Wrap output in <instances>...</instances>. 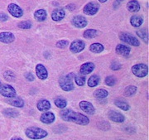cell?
<instances>
[{"instance_id":"1","label":"cell","mask_w":149,"mask_h":140,"mask_svg":"<svg viewBox=\"0 0 149 140\" xmlns=\"http://www.w3.org/2000/svg\"><path fill=\"white\" fill-rule=\"evenodd\" d=\"M60 115L61 118L65 121L72 122L80 125H87L90 123V119L87 116L68 109H63V110H61V112L60 113Z\"/></svg>"},{"instance_id":"2","label":"cell","mask_w":149,"mask_h":140,"mask_svg":"<svg viewBox=\"0 0 149 140\" xmlns=\"http://www.w3.org/2000/svg\"><path fill=\"white\" fill-rule=\"evenodd\" d=\"M25 134L28 139H42L47 136L48 133L46 130L41 128L30 127L26 129Z\"/></svg>"},{"instance_id":"3","label":"cell","mask_w":149,"mask_h":140,"mask_svg":"<svg viewBox=\"0 0 149 140\" xmlns=\"http://www.w3.org/2000/svg\"><path fill=\"white\" fill-rule=\"evenodd\" d=\"M74 75H74L73 73H70L69 75H63L60 78L59 85L64 91H70L74 89V83H73Z\"/></svg>"},{"instance_id":"4","label":"cell","mask_w":149,"mask_h":140,"mask_svg":"<svg viewBox=\"0 0 149 140\" xmlns=\"http://www.w3.org/2000/svg\"><path fill=\"white\" fill-rule=\"evenodd\" d=\"M132 71L137 77L143 78L148 75V66L145 64L134 65L132 67Z\"/></svg>"},{"instance_id":"5","label":"cell","mask_w":149,"mask_h":140,"mask_svg":"<svg viewBox=\"0 0 149 140\" xmlns=\"http://www.w3.org/2000/svg\"><path fill=\"white\" fill-rule=\"evenodd\" d=\"M119 38L122 42L128 43V44L133 46V47H139L140 45V42L139 41V39L132 36L131 34H128V33H124V32L120 33Z\"/></svg>"},{"instance_id":"6","label":"cell","mask_w":149,"mask_h":140,"mask_svg":"<svg viewBox=\"0 0 149 140\" xmlns=\"http://www.w3.org/2000/svg\"><path fill=\"white\" fill-rule=\"evenodd\" d=\"M0 95L7 98H13L16 96V91L9 85H2L0 87Z\"/></svg>"},{"instance_id":"7","label":"cell","mask_w":149,"mask_h":140,"mask_svg":"<svg viewBox=\"0 0 149 140\" xmlns=\"http://www.w3.org/2000/svg\"><path fill=\"white\" fill-rule=\"evenodd\" d=\"M99 8H100V5L97 3H95V2H91L89 3H87L86 5L85 6L84 8V13L87 15H95L97 13V12L99 11Z\"/></svg>"},{"instance_id":"8","label":"cell","mask_w":149,"mask_h":140,"mask_svg":"<svg viewBox=\"0 0 149 140\" xmlns=\"http://www.w3.org/2000/svg\"><path fill=\"white\" fill-rule=\"evenodd\" d=\"M85 47V44L81 40H75L70 46V50L72 53H79Z\"/></svg>"},{"instance_id":"9","label":"cell","mask_w":149,"mask_h":140,"mask_svg":"<svg viewBox=\"0 0 149 140\" xmlns=\"http://www.w3.org/2000/svg\"><path fill=\"white\" fill-rule=\"evenodd\" d=\"M8 10L12 16L15 17H21L23 15V11L18 5L15 3H11L8 7Z\"/></svg>"},{"instance_id":"10","label":"cell","mask_w":149,"mask_h":140,"mask_svg":"<svg viewBox=\"0 0 149 140\" xmlns=\"http://www.w3.org/2000/svg\"><path fill=\"white\" fill-rule=\"evenodd\" d=\"M72 24L77 28H84L87 26L88 22L82 16H75L72 18Z\"/></svg>"},{"instance_id":"11","label":"cell","mask_w":149,"mask_h":140,"mask_svg":"<svg viewBox=\"0 0 149 140\" xmlns=\"http://www.w3.org/2000/svg\"><path fill=\"white\" fill-rule=\"evenodd\" d=\"M108 116H109V118L110 120L114 121L116 123H123L125 120V118H124V116L122 114L118 113L117 111H113V110L109 111L108 113Z\"/></svg>"},{"instance_id":"12","label":"cell","mask_w":149,"mask_h":140,"mask_svg":"<svg viewBox=\"0 0 149 140\" xmlns=\"http://www.w3.org/2000/svg\"><path fill=\"white\" fill-rule=\"evenodd\" d=\"M36 74L37 77L41 80H46L48 77L47 70L42 64H37L36 66Z\"/></svg>"},{"instance_id":"13","label":"cell","mask_w":149,"mask_h":140,"mask_svg":"<svg viewBox=\"0 0 149 140\" xmlns=\"http://www.w3.org/2000/svg\"><path fill=\"white\" fill-rule=\"evenodd\" d=\"M80 109L87 113L88 114H94L95 113V109L93 106V104L91 102H88V101H81L80 103Z\"/></svg>"},{"instance_id":"14","label":"cell","mask_w":149,"mask_h":140,"mask_svg":"<svg viewBox=\"0 0 149 140\" xmlns=\"http://www.w3.org/2000/svg\"><path fill=\"white\" fill-rule=\"evenodd\" d=\"M15 40V36L9 32H3L0 33V42L8 44L14 42Z\"/></svg>"},{"instance_id":"15","label":"cell","mask_w":149,"mask_h":140,"mask_svg":"<svg viewBox=\"0 0 149 140\" xmlns=\"http://www.w3.org/2000/svg\"><path fill=\"white\" fill-rule=\"evenodd\" d=\"M95 65L94 63H92V62H86V63H84V64L80 66V74L84 75H88V74L91 73L93 70H95Z\"/></svg>"},{"instance_id":"16","label":"cell","mask_w":149,"mask_h":140,"mask_svg":"<svg viewBox=\"0 0 149 140\" xmlns=\"http://www.w3.org/2000/svg\"><path fill=\"white\" fill-rule=\"evenodd\" d=\"M41 121L44 123V124H52L54 121H55V119H56V117H55V114H54L52 112H46V113H44L42 114V116H41Z\"/></svg>"},{"instance_id":"17","label":"cell","mask_w":149,"mask_h":140,"mask_svg":"<svg viewBox=\"0 0 149 140\" xmlns=\"http://www.w3.org/2000/svg\"><path fill=\"white\" fill-rule=\"evenodd\" d=\"M65 11L62 8H57V9H55L52 13V18L53 21L59 22L61 20H62L65 17Z\"/></svg>"},{"instance_id":"18","label":"cell","mask_w":149,"mask_h":140,"mask_svg":"<svg viewBox=\"0 0 149 140\" xmlns=\"http://www.w3.org/2000/svg\"><path fill=\"white\" fill-rule=\"evenodd\" d=\"M37 107L38 109V110H40L42 112L48 111L51 109V103L47 100H41L37 103Z\"/></svg>"},{"instance_id":"19","label":"cell","mask_w":149,"mask_h":140,"mask_svg":"<svg viewBox=\"0 0 149 140\" xmlns=\"http://www.w3.org/2000/svg\"><path fill=\"white\" fill-rule=\"evenodd\" d=\"M8 103L14 106V107L17 108H22L24 106V101L23 100L19 98V97H13V98H9V100H8Z\"/></svg>"},{"instance_id":"20","label":"cell","mask_w":149,"mask_h":140,"mask_svg":"<svg viewBox=\"0 0 149 140\" xmlns=\"http://www.w3.org/2000/svg\"><path fill=\"white\" fill-rule=\"evenodd\" d=\"M116 52L121 56H127L130 53V48L125 46V45H123V44H118L117 47H116Z\"/></svg>"},{"instance_id":"21","label":"cell","mask_w":149,"mask_h":140,"mask_svg":"<svg viewBox=\"0 0 149 140\" xmlns=\"http://www.w3.org/2000/svg\"><path fill=\"white\" fill-rule=\"evenodd\" d=\"M127 8L129 12L131 13H136L140 10V4L139 3L138 1L136 0H132L130 2H128L127 4Z\"/></svg>"},{"instance_id":"22","label":"cell","mask_w":149,"mask_h":140,"mask_svg":"<svg viewBox=\"0 0 149 140\" xmlns=\"http://www.w3.org/2000/svg\"><path fill=\"white\" fill-rule=\"evenodd\" d=\"M47 12L44 9H39L35 12L34 13V17L35 19L38 22H43L46 20L47 18Z\"/></svg>"},{"instance_id":"23","label":"cell","mask_w":149,"mask_h":140,"mask_svg":"<svg viewBox=\"0 0 149 140\" xmlns=\"http://www.w3.org/2000/svg\"><path fill=\"white\" fill-rule=\"evenodd\" d=\"M130 22H131V25L134 27H139L143 22V17L138 15H134L131 17L130 19Z\"/></svg>"},{"instance_id":"24","label":"cell","mask_w":149,"mask_h":140,"mask_svg":"<svg viewBox=\"0 0 149 140\" xmlns=\"http://www.w3.org/2000/svg\"><path fill=\"white\" fill-rule=\"evenodd\" d=\"M100 81V78L99 75H91V77L89 78V80H88V86L90 87H95V86L99 85Z\"/></svg>"},{"instance_id":"25","label":"cell","mask_w":149,"mask_h":140,"mask_svg":"<svg viewBox=\"0 0 149 140\" xmlns=\"http://www.w3.org/2000/svg\"><path fill=\"white\" fill-rule=\"evenodd\" d=\"M104 46L100 43H93L90 47L91 52H94V53H100L104 51Z\"/></svg>"},{"instance_id":"26","label":"cell","mask_w":149,"mask_h":140,"mask_svg":"<svg viewBox=\"0 0 149 140\" xmlns=\"http://www.w3.org/2000/svg\"><path fill=\"white\" fill-rule=\"evenodd\" d=\"M55 104H56V106L59 109H65V108L66 107V105H67V101L65 100L64 98H61V97H58V98H56V100H55Z\"/></svg>"},{"instance_id":"27","label":"cell","mask_w":149,"mask_h":140,"mask_svg":"<svg viewBox=\"0 0 149 140\" xmlns=\"http://www.w3.org/2000/svg\"><path fill=\"white\" fill-rule=\"evenodd\" d=\"M3 114L7 116V117H11V118H16L18 116L19 113L15 110L14 109H5L3 111Z\"/></svg>"},{"instance_id":"28","label":"cell","mask_w":149,"mask_h":140,"mask_svg":"<svg viewBox=\"0 0 149 140\" xmlns=\"http://www.w3.org/2000/svg\"><path fill=\"white\" fill-rule=\"evenodd\" d=\"M94 95L98 99H104V98H106L109 95V92L107 91L106 90H104V89H99V90H96L94 92Z\"/></svg>"},{"instance_id":"29","label":"cell","mask_w":149,"mask_h":140,"mask_svg":"<svg viewBox=\"0 0 149 140\" xmlns=\"http://www.w3.org/2000/svg\"><path fill=\"white\" fill-rule=\"evenodd\" d=\"M137 92V87L134 86H129L125 88L124 90V95L126 96H132L135 95Z\"/></svg>"},{"instance_id":"30","label":"cell","mask_w":149,"mask_h":140,"mask_svg":"<svg viewBox=\"0 0 149 140\" xmlns=\"http://www.w3.org/2000/svg\"><path fill=\"white\" fill-rule=\"evenodd\" d=\"M74 79L77 86H83L85 84V76L84 75H81V74L75 75Z\"/></svg>"},{"instance_id":"31","label":"cell","mask_w":149,"mask_h":140,"mask_svg":"<svg viewBox=\"0 0 149 140\" xmlns=\"http://www.w3.org/2000/svg\"><path fill=\"white\" fill-rule=\"evenodd\" d=\"M114 104H115V105L118 108L124 110V111H128V109H130V106L128 105V103H126L125 101H123V100H116L114 102Z\"/></svg>"},{"instance_id":"32","label":"cell","mask_w":149,"mask_h":140,"mask_svg":"<svg viewBox=\"0 0 149 140\" xmlns=\"http://www.w3.org/2000/svg\"><path fill=\"white\" fill-rule=\"evenodd\" d=\"M97 31L95 29H88L84 32V38L87 39H91V38H95L97 36Z\"/></svg>"},{"instance_id":"33","label":"cell","mask_w":149,"mask_h":140,"mask_svg":"<svg viewBox=\"0 0 149 140\" xmlns=\"http://www.w3.org/2000/svg\"><path fill=\"white\" fill-rule=\"evenodd\" d=\"M3 77L5 78V80L8 81H13L15 80L16 76H15V74L11 71V70H7L3 73Z\"/></svg>"},{"instance_id":"34","label":"cell","mask_w":149,"mask_h":140,"mask_svg":"<svg viewBox=\"0 0 149 140\" xmlns=\"http://www.w3.org/2000/svg\"><path fill=\"white\" fill-rule=\"evenodd\" d=\"M137 34L139 35V38H141L146 43H148V33L145 30H140L137 32Z\"/></svg>"},{"instance_id":"35","label":"cell","mask_w":149,"mask_h":140,"mask_svg":"<svg viewBox=\"0 0 149 140\" xmlns=\"http://www.w3.org/2000/svg\"><path fill=\"white\" fill-rule=\"evenodd\" d=\"M105 84L109 86H113L116 84V78L113 75H109L105 79Z\"/></svg>"},{"instance_id":"36","label":"cell","mask_w":149,"mask_h":140,"mask_svg":"<svg viewBox=\"0 0 149 140\" xmlns=\"http://www.w3.org/2000/svg\"><path fill=\"white\" fill-rule=\"evenodd\" d=\"M17 26L19 28H22V29H29L32 27V23H31V22L23 21L19 22Z\"/></svg>"},{"instance_id":"37","label":"cell","mask_w":149,"mask_h":140,"mask_svg":"<svg viewBox=\"0 0 149 140\" xmlns=\"http://www.w3.org/2000/svg\"><path fill=\"white\" fill-rule=\"evenodd\" d=\"M68 45H69L68 41H66V40H61V41L57 42L56 46V47H58V48H65V47H66Z\"/></svg>"},{"instance_id":"38","label":"cell","mask_w":149,"mask_h":140,"mask_svg":"<svg viewBox=\"0 0 149 140\" xmlns=\"http://www.w3.org/2000/svg\"><path fill=\"white\" fill-rule=\"evenodd\" d=\"M121 67H122V65H121L120 63H118V61H113L111 65H110V68H111V70H119Z\"/></svg>"},{"instance_id":"39","label":"cell","mask_w":149,"mask_h":140,"mask_svg":"<svg viewBox=\"0 0 149 140\" xmlns=\"http://www.w3.org/2000/svg\"><path fill=\"white\" fill-rule=\"evenodd\" d=\"M25 77H26L27 80H28V81H34V79H35L34 75H32V73H27V74L25 75Z\"/></svg>"},{"instance_id":"40","label":"cell","mask_w":149,"mask_h":140,"mask_svg":"<svg viewBox=\"0 0 149 140\" xmlns=\"http://www.w3.org/2000/svg\"><path fill=\"white\" fill-rule=\"evenodd\" d=\"M8 19V17L5 13H0V21L5 22Z\"/></svg>"},{"instance_id":"41","label":"cell","mask_w":149,"mask_h":140,"mask_svg":"<svg viewBox=\"0 0 149 140\" xmlns=\"http://www.w3.org/2000/svg\"><path fill=\"white\" fill-rule=\"evenodd\" d=\"M122 1H123V0H116V2L114 3V5H113L114 6V8H117L118 6L121 3V2H122Z\"/></svg>"},{"instance_id":"42","label":"cell","mask_w":149,"mask_h":140,"mask_svg":"<svg viewBox=\"0 0 149 140\" xmlns=\"http://www.w3.org/2000/svg\"><path fill=\"white\" fill-rule=\"evenodd\" d=\"M11 140H23L21 138H13V139H12Z\"/></svg>"},{"instance_id":"43","label":"cell","mask_w":149,"mask_h":140,"mask_svg":"<svg viewBox=\"0 0 149 140\" xmlns=\"http://www.w3.org/2000/svg\"><path fill=\"white\" fill-rule=\"evenodd\" d=\"M99 1H100V3H105V2L108 1V0H99Z\"/></svg>"},{"instance_id":"44","label":"cell","mask_w":149,"mask_h":140,"mask_svg":"<svg viewBox=\"0 0 149 140\" xmlns=\"http://www.w3.org/2000/svg\"><path fill=\"white\" fill-rule=\"evenodd\" d=\"M1 86H2V84H1V81H0V87H1Z\"/></svg>"}]
</instances>
